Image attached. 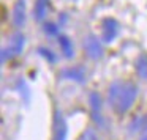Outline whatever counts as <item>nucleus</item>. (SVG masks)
<instances>
[{
  "label": "nucleus",
  "instance_id": "obj_3",
  "mask_svg": "<svg viewBox=\"0 0 147 140\" xmlns=\"http://www.w3.org/2000/svg\"><path fill=\"white\" fill-rule=\"evenodd\" d=\"M24 46H26V36L22 33H16L13 35L10 43V47L3 49L2 51V61H7L8 57H14V55H19L24 51Z\"/></svg>",
  "mask_w": 147,
  "mask_h": 140
},
{
  "label": "nucleus",
  "instance_id": "obj_16",
  "mask_svg": "<svg viewBox=\"0 0 147 140\" xmlns=\"http://www.w3.org/2000/svg\"><path fill=\"white\" fill-rule=\"evenodd\" d=\"M141 140H147V134H146V135H144V137H142V139H141Z\"/></svg>",
  "mask_w": 147,
  "mask_h": 140
},
{
  "label": "nucleus",
  "instance_id": "obj_13",
  "mask_svg": "<svg viewBox=\"0 0 147 140\" xmlns=\"http://www.w3.org/2000/svg\"><path fill=\"white\" fill-rule=\"evenodd\" d=\"M146 129H147V115L146 117H139L131 124V131H146Z\"/></svg>",
  "mask_w": 147,
  "mask_h": 140
},
{
  "label": "nucleus",
  "instance_id": "obj_4",
  "mask_svg": "<svg viewBox=\"0 0 147 140\" xmlns=\"http://www.w3.org/2000/svg\"><path fill=\"white\" fill-rule=\"evenodd\" d=\"M84 51L87 52L90 60H100L103 57V46L95 35H89L84 38Z\"/></svg>",
  "mask_w": 147,
  "mask_h": 140
},
{
  "label": "nucleus",
  "instance_id": "obj_9",
  "mask_svg": "<svg viewBox=\"0 0 147 140\" xmlns=\"http://www.w3.org/2000/svg\"><path fill=\"white\" fill-rule=\"evenodd\" d=\"M49 5L51 0H35V8H33V17L35 21H45V17L48 16L49 11Z\"/></svg>",
  "mask_w": 147,
  "mask_h": 140
},
{
  "label": "nucleus",
  "instance_id": "obj_14",
  "mask_svg": "<svg viewBox=\"0 0 147 140\" xmlns=\"http://www.w3.org/2000/svg\"><path fill=\"white\" fill-rule=\"evenodd\" d=\"M43 29H45V33L49 36H55L59 33V27L55 25L54 22H46L45 25H43Z\"/></svg>",
  "mask_w": 147,
  "mask_h": 140
},
{
  "label": "nucleus",
  "instance_id": "obj_6",
  "mask_svg": "<svg viewBox=\"0 0 147 140\" xmlns=\"http://www.w3.org/2000/svg\"><path fill=\"white\" fill-rule=\"evenodd\" d=\"M11 19H13L14 27L21 29V27L26 25V0H16L13 7V14H11Z\"/></svg>",
  "mask_w": 147,
  "mask_h": 140
},
{
  "label": "nucleus",
  "instance_id": "obj_11",
  "mask_svg": "<svg viewBox=\"0 0 147 140\" xmlns=\"http://www.w3.org/2000/svg\"><path fill=\"white\" fill-rule=\"evenodd\" d=\"M134 68H136L138 76L142 80H147V54H141L134 61Z\"/></svg>",
  "mask_w": 147,
  "mask_h": 140
},
{
  "label": "nucleus",
  "instance_id": "obj_5",
  "mask_svg": "<svg viewBox=\"0 0 147 140\" xmlns=\"http://www.w3.org/2000/svg\"><path fill=\"white\" fill-rule=\"evenodd\" d=\"M54 132H52V140H67V134H68V127H67V121L62 112H55L54 113Z\"/></svg>",
  "mask_w": 147,
  "mask_h": 140
},
{
  "label": "nucleus",
  "instance_id": "obj_8",
  "mask_svg": "<svg viewBox=\"0 0 147 140\" xmlns=\"http://www.w3.org/2000/svg\"><path fill=\"white\" fill-rule=\"evenodd\" d=\"M89 102H90V109H92V115L93 120L98 124H103V115H101V96L96 91H92L89 96Z\"/></svg>",
  "mask_w": 147,
  "mask_h": 140
},
{
  "label": "nucleus",
  "instance_id": "obj_12",
  "mask_svg": "<svg viewBox=\"0 0 147 140\" xmlns=\"http://www.w3.org/2000/svg\"><path fill=\"white\" fill-rule=\"evenodd\" d=\"M38 54L41 55L45 60H48L49 63H55L57 61V57H55V54L52 51H49L48 47H38Z\"/></svg>",
  "mask_w": 147,
  "mask_h": 140
},
{
  "label": "nucleus",
  "instance_id": "obj_7",
  "mask_svg": "<svg viewBox=\"0 0 147 140\" xmlns=\"http://www.w3.org/2000/svg\"><path fill=\"white\" fill-rule=\"evenodd\" d=\"M60 77L62 79L73 80V82H78V83H84V80H86V69L82 66H70L67 69L60 71Z\"/></svg>",
  "mask_w": 147,
  "mask_h": 140
},
{
  "label": "nucleus",
  "instance_id": "obj_2",
  "mask_svg": "<svg viewBox=\"0 0 147 140\" xmlns=\"http://www.w3.org/2000/svg\"><path fill=\"white\" fill-rule=\"evenodd\" d=\"M119 35V24L114 17H105L101 21V39L103 43H112Z\"/></svg>",
  "mask_w": 147,
  "mask_h": 140
},
{
  "label": "nucleus",
  "instance_id": "obj_15",
  "mask_svg": "<svg viewBox=\"0 0 147 140\" xmlns=\"http://www.w3.org/2000/svg\"><path fill=\"white\" fill-rule=\"evenodd\" d=\"M78 140H98V135H96V132L93 129H86L79 135V139H78Z\"/></svg>",
  "mask_w": 147,
  "mask_h": 140
},
{
  "label": "nucleus",
  "instance_id": "obj_1",
  "mask_svg": "<svg viewBox=\"0 0 147 140\" xmlns=\"http://www.w3.org/2000/svg\"><path fill=\"white\" fill-rule=\"evenodd\" d=\"M138 93L139 88L131 80H114L108 87V102L115 113L123 115L133 107Z\"/></svg>",
  "mask_w": 147,
  "mask_h": 140
},
{
  "label": "nucleus",
  "instance_id": "obj_10",
  "mask_svg": "<svg viewBox=\"0 0 147 140\" xmlns=\"http://www.w3.org/2000/svg\"><path fill=\"white\" fill-rule=\"evenodd\" d=\"M59 44H60L62 54L65 55V58H71V57H73V54H74V46H73L71 39L68 38L67 35L59 36Z\"/></svg>",
  "mask_w": 147,
  "mask_h": 140
}]
</instances>
